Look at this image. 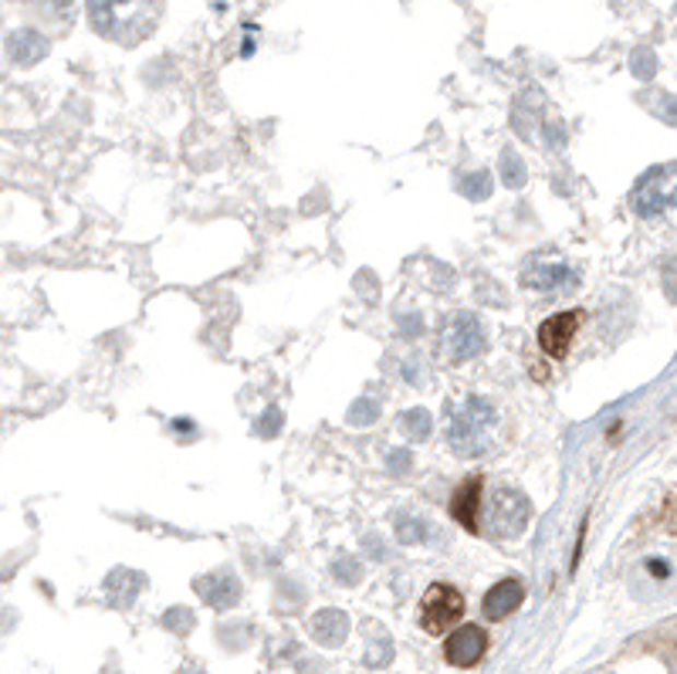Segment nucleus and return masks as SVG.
<instances>
[{"label": "nucleus", "mask_w": 677, "mask_h": 674, "mask_svg": "<svg viewBox=\"0 0 677 674\" xmlns=\"http://www.w3.org/2000/svg\"><path fill=\"white\" fill-rule=\"evenodd\" d=\"M532 522V502L518 488H494L491 495H481L478 512V536H488L494 543L518 539Z\"/></svg>", "instance_id": "obj_3"}, {"label": "nucleus", "mask_w": 677, "mask_h": 674, "mask_svg": "<svg viewBox=\"0 0 677 674\" xmlns=\"http://www.w3.org/2000/svg\"><path fill=\"white\" fill-rule=\"evenodd\" d=\"M522 281L536 292H559V289H573L576 286V268L569 265L556 252H536L525 258Z\"/></svg>", "instance_id": "obj_7"}, {"label": "nucleus", "mask_w": 677, "mask_h": 674, "mask_svg": "<svg viewBox=\"0 0 677 674\" xmlns=\"http://www.w3.org/2000/svg\"><path fill=\"white\" fill-rule=\"evenodd\" d=\"M465 190H468V197H475V200L488 197V194H491V173L468 176V181H465Z\"/></svg>", "instance_id": "obj_19"}, {"label": "nucleus", "mask_w": 677, "mask_h": 674, "mask_svg": "<svg viewBox=\"0 0 677 674\" xmlns=\"http://www.w3.org/2000/svg\"><path fill=\"white\" fill-rule=\"evenodd\" d=\"M397 536H400L404 546H417V543L427 539V522L417 519V515H410V522H407V519H397Z\"/></svg>", "instance_id": "obj_17"}, {"label": "nucleus", "mask_w": 677, "mask_h": 674, "mask_svg": "<svg viewBox=\"0 0 677 674\" xmlns=\"http://www.w3.org/2000/svg\"><path fill=\"white\" fill-rule=\"evenodd\" d=\"M163 627H170V630H176V634H187V630L194 627V614H190V611H170V614L163 617Z\"/></svg>", "instance_id": "obj_20"}, {"label": "nucleus", "mask_w": 677, "mask_h": 674, "mask_svg": "<svg viewBox=\"0 0 677 674\" xmlns=\"http://www.w3.org/2000/svg\"><path fill=\"white\" fill-rule=\"evenodd\" d=\"M197 593L210 603V607L231 611V607H237V603H241V580L231 570H218V573L197 580Z\"/></svg>", "instance_id": "obj_12"}, {"label": "nucleus", "mask_w": 677, "mask_h": 674, "mask_svg": "<svg viewBox=\"0 0 677 674\" xmlns=\"http://www.w3.org/2000/svg\"><path fill=\"white\" fill-rule=\"evenodd\" d=\"M308 630L323 648H339L349 637V617L342 611H323V614L312 617Z\"/></svg>", "instance_id": "obj_13"}, {"label": "nucleus", "mask_w": 677, "mask_h": 674, "mask_svg": "<svg viewBox=\"0 0 677 674\" xmlns=\"http://www.w3.org/2000/svg\"><path fill=\"white\" fill-rule=\"evenodd\" d=\"M481 495H485V478H481V475H471V478H465V481L454 488L451 506H447V509H451V519H454L457 525H465L471 536H478Z\"/></svg>", "instance_id": "obj_10"}, {"label": "nucleus", "mask_w": 677, "mask_h": 674, "mask_svg": "<svg viewBox=\"0 0 677 674\" xmlns=\"http://www.w3.org/2000/svg\"><path fill=\"white\" fill-rule=\"evenodd\" d=\"M85 11L98 38L136 48L160 31L166 4L163 0H85Z\"/></svg>", "instance_id": "obj_1"}, {"label": "nucleus", "mask_w": 677, "mask_h": 674, "mask_svg": "<svg viewBox=\"0 0 677 674\" xmlns=\"http://www.w3.org/2000/svg\"><path fill=\"white\" fill-rule=\"evenodd\" d=\"M491 648L488 627L481 624H454L444 637V661L451 667H475Z\"/></svg>", "instance_id": "obj_8"}, {"label": "nucleus", "mask_w": 677, "mask_h": 674, "mask_svg": "<svg viewBox=\"0 0 677 674\" xmlns=\"http://www.w3.org/2000/svg\"><path fill=\"white\" fill-rule=\"evenodd\" d=\"M370 420H376V400H360V404H352L349 423H370Z\"/></svg>", "instance_id": "obj_21"}, {"label": "nucleus", "mask_w": 677, "mask_h": 674, "mask_svg": "<svg viewBox=\"0 0 677 674\" xmlns=\"http://www.w3.org/2000/svg\"><path fill=\"white\" fill-rule=\"evenodd\" d=\"M580 326H583V312L573 309V312H556L549 318L539 323V346L546 357L552 360H565V352L573 349L576 336H580Z\"/></svg>", "instance_id": "obj_9"}, {"label": "nucleus", "mask_w": 677, "mask_h": 674, "mask_svg": "<svg viewBox=\"0 0 677 674\" xmlns=\"http://www.w3.org/2000/svg\"><path fill=\"white\" fill-rule=\"evenodd\" d=\"M465 620V593L454 583H431L420 596L417 607V624L427 634H447L454 624Z\"/></svg>", "instance_id": "obj_5"}, {"label": "nucleus", "mask_w": 677, "mask_h": 674, "mask_svg": "<svg viewBox=\"0 0 677 674\" xmlns=\"http://www.w3.org/2000/svg\"><path fill=\"white\" fill-rule=\"evenodd\" d=\"M400 428H404L413 441H427V438H431V431H434V417H431V410L413 407V410H407V414L400 417Z\"/></svg>", "instance_id": "obj_16"}, {"label": "nucleus", "mask_w": 677, "mask_h": 674, "mask_svg": "<svg viewBox=\"0 0 677 674\" xmlns=\"http://www.w3.org/2000/svg\"><path fill=\"white\" fill-rule=\"evenodd\" d=\"M522 600H525V586H522V580L509 577V580L494 583V586L485 593V600H481V614H485V620H491V624H502V620H509V617L522 607Z\"/></svg>", "instance_id": "obj_11"}, {"label": "nucleus", "mask_w": 677, "mask_h": 674, "mask_svg": "<svg viewBox=\"0 0 677 674\" xmlns=\"http://www.w3.org/2000/svg\"><path fill=\"white\" fill-rule=\"evenodd\" d=\"M437 349L444 363H468L488 349V329L475 312H451L441 323V336H437Z\"/></svg>", "instance_id": "obj_4"}, {"label": "nucleus", "mask_w": 677, "mask_h": 674, "mask_svg": "<svg viewBox=\"0 0 677 674\" xmlns=\"http://www.w3.org/2000/svg\"><path fill=\"white\" fill-rule=\"evenodd\" d=\"M502 163H505V187H522L525 184V163L522 156H515V150H505L502 153Z\"/></svg>", "instance_id": "obj_18"}, {"label": "nucleus", "mask_w": 677, "mask_h": 674, "mask_svg": "<svg viewBox=\"0 0 677 674\" xmlns=\"http://www.w3.org/2000/svg\"><path fill=\"white\" fill-rule=\"evenodd\" d=\"M674 181H677L674 163L654 166L651 173H644L637 181V187L630 194V207L644 221H657V218L670 214V207H674Z\"/></svg>", "instance_id": "obj_6"}, {"label": "nucleus", "mask_w": 677, "mask_h": 674, "mask_svg": "<svg viewBox=\"0 0 677 674\" xmlns=\"http://www.w3.org/2000/svg\"><path fill=\"white\" fill-rule=\"evenodd\" d=\"M142 586H147V577L126 570V566L105 577V593H109V603H116V607H132V600L142 593Z\"/></svg>", "instance_id": "obj_14"}, {"label": "nucleus", "mask_w": 677, "mask_h": 674, "mask_svg": "<svg viewBox=\"0 0 677 674\" xmlns=\"http://www.w3.org/2000/svg\"><path fill=\"white\" fill-rule=\"evenodd\" d=\"M498 431V410L488 397H465L451 407L447 417V444L457 457H481L491 451Z\"/></svg>", "instance_id": "obj_2"}, {"label": "nucleus", "mask_w": 677, "mask_h": 674, "mask_svg": "<svg viewBox=\"0 0 677 674\" xmlns=\"http://www.w3.org/2000/svg\"><path fill=\"white\" fill-rule=\"evenodd\" d=\"M8 51L17 65H34V61H42L48 55V42L34 31H17L8 38Z\"/></svg>", "instance_id": "obj_15"}]
</instances>
